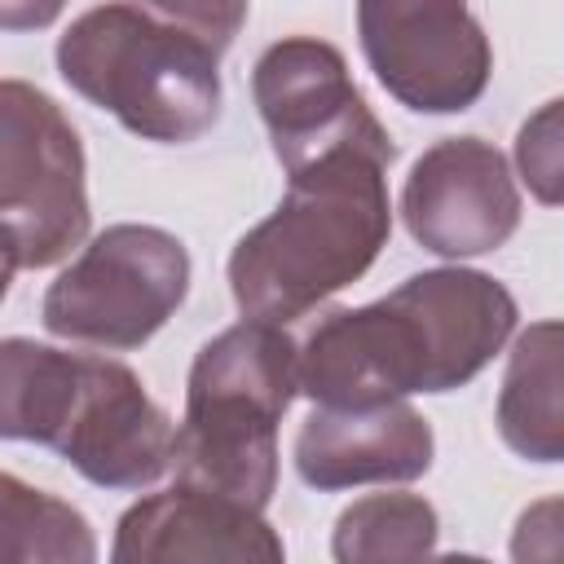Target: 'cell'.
Here are the masks:
<instances>
[{
    "label": "cell",
    "instance_id": "obj_16",
    "mask_svg": "<svg viewBox=\"0 0 564 564\" xmlns=\"http://www.w3.org/2000/svg\"><path fill=\"white\" fill-rule=\"evenodd\" d=\"M516 163L529 189L555 207L560 203V101H546L516 137Z\"/></svg>",
    "mask_w": 564,
    "mask_h": 564
},
{
    "label": "cell",
    "instance_id": "obj_18",
    "mask_svg": "<svg viewBox=\"0 0 564 564\" xmlns=\"http://www.w3.org/2000/svg\"><path fill=\"white\" fill-rule=\"evenodd\" d=\"M66 0H0V31H44L62 18Z\"/></svg>",
    "mask_w": 564,
    "mask_h": 564
},
{
    "label": "cell",
    "instance_id": "obj_19",
    "mask_svg": "<svg viewBox=\"0 0 564 564\" xmlns=\"http://www.w3.org/2000/svg\"><path fill=\"white\" fill-rule=\"evenodd\" d=\"M9 282H13V264H9L4 256H0V300L9 295Z\"/></svg>",
    "mask_w": 564,
    "mask_h": 564
},
{
    "label": "cell",
    "instance_id": "obj_10",
    "mask_svg": "<svg viewBox=\"0 0 564 564\" xmlns=\"http://www.w3.org/2000/svg\"><path fill=\"white\" fill-rule=\"evenodd\" d=\"M401 220L423 251L445 260L498 251L520 225V189L507 154L480 137L427 145L401 185Z\"/></svg>",
    "mask_w": 564,
    "mask_h": 564
},
{
    "label": "cell",
    "instance_id": "obj_3",
    "mask_svg": "<svg viewBox=\"0 0 564 564\" xmlns=\"http://www.w3.org/2000/svg\"><path fill=\"white\" fill-rule=\"evenodd\" d=\"M0 441H35L97 489H150L172 471L176 423L119 357L4 335Z\"/></svg>",
    "mask_w": 564,
    "mask_h": 564
},
{
    "label": "cell",
    "instance_id": "obj_7",
    "mask_svg": "<svg viewBox=\"0 0 564 564\" xmlns=\"http://www.w3.org/2000/svg\"><path fill=\"white\" fill-rule=\"evenodd\" d=\"M189 295V251L159 225H106L48 282L40 322L48 335L128 352L154 339Z\"/></svg>",
    "mask_w": 564,
    "mask_h": 564
},
{
    "label": "cell",
    "instance_id": "obj_9",
    "mask_svg": "<svg viewBox=\"0 0 564 564\" xmlns=\"http://www.w3.org/2000/svg\"><path fill=\"white\" fill-rule=\"evenodd\" d=\"M251 97L286 172L335 145L392 141L357 93L344 53L317 35H282L269 44L251 70Z\"/></svg>",
    "mask_w": 564,
    "mask_h": 564
},
{
    "label": "cell",
    "instance_id": "obj_1",
    "mask_svg": "<svg viewBox=\"0 0 564 564\" xmlns=\"http://www.w3.org/2000/svg\"><path fill=\"white\" fill-rule=\"evenodd\" d=\"M516 295L463 264L423 269L375 304L330 308L295 344V392L366 410L471 383L516 330Z\"/></svg>",
    "mask_w": 564,
    "mask_h": 564
},
{
    "label": "cell",
    "instance_id": "obj_4",
    "mask_svg": "<svg viewBox=\"0 0 564 564\" xmlns=\"http://www.w3.org/2000/svg\"><path fill=\"white\" fill-rule=\"evenodd\" d=\"M291 401L295 339L286 326L242 317L212 335L185 383L172 445L176 480L264 511L278 489V423Z\"/></svg>",
    "mask_w": 564,
    "mask_h": 564
},
{
    "label": "cell",
    "instance_id": "obj_2",
    "mask_svg": "<svg viewBox=\"0 0 564 564\" xmlns=\"http://www.w3.org/2000/svg\"><path fill=\"white\" fill-rule=\"evenodd\" d=\"M397 145H335L286 172L282 203L229 251V291L242 317L291 326L352 286L388 247V163Z\"/></svg>",
    "mask_w": 564,
    "mask_h": 564
},
{
    "label": "cell",
    "instance_id": "obj_15",
    "mask_svg": "<svg viewBox=\"0 0 564 564\" xmlns=\"http://www.w3.org/2000/svg\"><path fill=\"white\" fill-rule=\"evenodd\" d=\"M436 507L423 494H366L339 511L330 533V555L339 564L366 560H423L436 551Z\"/></svg>",
    "mask_w": 564,
    "mask_h": 564
},
{
    "label": "cell",
    "instance_id": "obj_12",
    "mask_svg": "<svg viewBox=\"0 0 564 564\" xmlns=\"http://www.w3.org/2000/svg\"><path fill=\"white\" fill-rule=\"evenodd\" d=\"M432 423L401 397L366 410L313 405L295 432V471L308 489L405 485L432 467Z\"/></svg>",
    "mask_w": 564,
    "mask_h": 564
},
{
    "label": "cell",
    "instance_id": "obj_8",
    "mask_svg": "<svg viewBox=\"0 0 564 564\" xmlns=\"http://www.w3.org/2000/svg\"><path fill=\"white\" fill-rule=\"evenodd\" d=\"M366 66L405 110L458 115L480 101L494 48L467 0H357Z\"/></svg>",
    "mask_w": 564,
    "mask_h": 564
},
{
    "label": "cell",
    "instance_id": "obj_17",
    "mask_svg": "<svg viewBox=\"0 0 564 564\" xmlns=\"http://www.w3.org/2000/svg\"><path fill=\"white\" fill-rule=\"evenodd\" d=\"M132 4L150 9L163 22L185 26L189 35H198L203 44H212L216 53H225L234 44V35L242 31L251 0H132Z\"/></svg>",
    "mask_w": 564,
    "mask_h": 564
},
{
    "label": "cell",
    "instance_id": "obj_6",
    "mask_svg": "<svg viewBox=\"0 0 564 564\" xmlns=\"http://www.w3.org/2000/svg\"><path fill=\"white\" fill-rule=\"evenodd\" d=\"M84 141L66 110L26 79H0V256L13 269H48L84 247Z\"/></svg>",
    "mask_w": 564,
    "mask_h": 564
},
{
    "label": "cell",
    "instance_id": "obj_14",
    "mask_svg": "<svg viewBox=\"0 0 564 564\" xmlns=\"http://www.w3.org/2000/svg\"><path fill=\"white\" fill-rule=\"evenodd\" d=\"M97 538L79 507L0 471V564H93Z\"/></svg>",
    "mask_w": 564,
    "mask_h": 564
},
{
    "label": "cell",
    "instance_id": "obj_5",
    "mask_svg": "<svg viewBox=\"0 0 564 564\" xmlns=\"http://www.w3.org/2000/svg\"><path fill=\"white\" fill-rule=\"evenodd\" d=\"M57 75L141 141L189 145L220 119V53L132 0L79 13L57 40Z\"/></svg>",
    "mask_w": 564,
    "mask_h": 564
},
{
    "label": "cell",
    "instance_id": "obj_11",
    "mask_svg": "<svg viewBox=\"0 0 564 564\" xmlns=\"http://www.w3.org/2000/svg\"><path fill=\"white\" fill-rule=\"evenodd\" d=\"M282 555L264 511L185 480L137 498L110 542L115 564H278Z\"/></svg>",
    "mask_w": 564,
    "mask_h": 564
},
{
    "label": "cell",
    "instance_id": "obj_13",
    "mask_svg": "<svg viewBox=\"0 0 564 564\" xmlns=\"http://www.w3.org/2000/svg\"><path fill=\"white\" fill-rule=\"evenodd\" d=\"M560 352L564 330L555 317L533 322L516 335L507 375L498 388V436L511 454L529 463H560L564 458V405H560Z\"/></svg>",
    "mask_w": 564,
    "mask_h": 564
}]
</instances>
